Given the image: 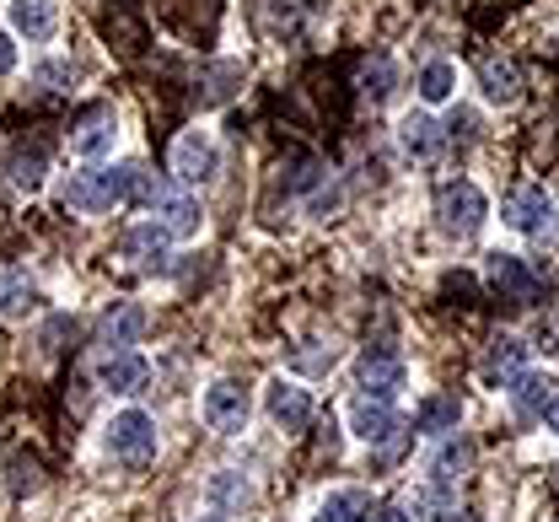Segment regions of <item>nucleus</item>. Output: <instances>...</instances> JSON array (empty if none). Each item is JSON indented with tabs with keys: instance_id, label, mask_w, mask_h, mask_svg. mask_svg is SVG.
<instances>
[{
	"instance_id": "obj_5",
	"label": "nucleus",
	"mask_w": 559,
	"mask_h": 522,
	"mask_svg": "<svg viewBox=\"0 0 559 522\" xmlns=\"http://www.w3.org/2000/svg\"><path fill=\"white\" fill-rule=\"evenodd\" d=\"M151 211H156V222L167 226L173 237H194L200 222H205V211H200V200L189 194V183H156Z\"/></svg>"
},
{
	"instance_id": "obj_9",
	"label": "nucleus",
	"mask_w": 559,
	"mask_h": 522,
	"mask_svg": "<svg viewBox=\"0 0 559 522\" xmlns=\"http://www.w3.org/2000/svg\"><path fill=\"white\" fill-rule=\"evenodd\" d=\"M355 382H360L371 399H393V393L404 388V361H399L393 351H366V356L355 361Z\"/></svg>"
},
{
	"instance_id": "obj_18",
	"label": "nucleus",
	"mask_w": 559,
	"mask_h": 522,
	"mask_svg": "<svg viewBox=\"0 0 559 522\" xmlns=\"http://www.w3.org/2000/svg\"><path fill=\"white\" fill-rule=\"evenodd\" d=\"M237 86H242V66H237V60L205 66V75H200V108H221Z\"/></svg>"
},
{
	"instance_id": "obj_29",
	"label": "nucleus",
	"mask_w": 559,
	"mask_h": 522,
	"mask_svg": "<svg viewBox=\"0 0 559 522\" xmlns=\"http://www.w3.org/2000/svg\"><path fill=\"white\" fill-rule=\"evenodd\" d=\"M11 490L22 496V490H38V458H16L11 463Z\"/></svg>"
},
{
	"instance_id": "obj_30",
	"label": "nucleus",
	"mask_w": 559,
	"mask_h": 522,
	"mask_svg": "<svg viewBox=\"0 0 559 522\" xmlns=\"http://www.w3.org/2000/svg\"><path fill=\"white\" fill-rule=\"evenodd\" d=\"M70 66H60V60H49V66H38V86H49V92H70Z\"/></svg>"
},
{
	"instance_id": "obj_14",
	"label": "nucleus",
	"mask_w": 559,
	"mask_h": 522,
	"mask_svg": "<svg viewBox=\"0 0 559 522\" xmlns=\"http://www.w3.org/2000/svg\"><path fill=\"white\" fill-rule=\"evenodd\" d=\"M549 216H555V200L544 189H533V183L506 200V226H516V232H544Z\"/></svg>"
},
{
	"instance_id": "obj_33",
	"label": "nucleus",
	"mask_w": 559,
	"mask_h": 522,
	"mask_svg": "<svg viewBox=\"0 0 559 522\" xmlns=\"http://www.w3.org/2000/svg\"><path fill=\"white\" fill-rule=\"evenodd\" d=\"M371 522H415V518H409L404 507H382V512H377V518H371Z\"/></svg>"
},
{
	"instance_id": "obj_24",
	"label": "nucleus",
	"mask_w": 559,
	"mask_h": 522,
	"mask_svg": "<svg viewBox=\"0 0 559 522\" xmlns=\"http://www.w3.org/2000/svg\"><path fill=\"white\" fill-rule=\"evenodd\" d=\"M33 301H38V286H33L27 275H16V270H0V312H5V318H22Z\"/></svg>"
},
{
	"instance_id": "obj_16",
	"label": "nucleus",
	"mask_w": 559,
	"mask_h": 522,
	"mask_svg": "<svg viewBox=\"0 0 559 522\" xmlns=\"http://www.w3.org/2000/svg\"><path fill=\"white\" fill-rule=\"evenodd\" d=\"M441 141H447V135H441V124H436L430 114H409V119L399 124V146L409 151L415 162H430V156L441 151Z\"/></svg>"
},
{
	"instance_id": "obj_35",
	"label": "nucleus",
	"mask_w": 559,
	"mask_h": 522,
	"mask_svg": "<svg viewBox=\"0 0 559 522\" xmlns=\"http://www.w3.org/2000/svg\"><path fill=\"white\" fill-rule=\"evenodd\" d=\"M200 522H221V518H200Z\"/></svg>"
},
{
	"instance_id": "obj_22",
	"label": "nucleus",
	"mask_w": 559,
	"mask_h": 522,
	"mask_svg": "<svg viewBox=\"0 0 559 522\" xmlns=\"http://www.w3.org/2000/svg\"><path fill=\"white\" fill-rule=\"evenodd\" d=\"M457 420H463L457 399H425L415 410V431H425V437H447V431H457Z\"/></svg>"
},
{
	"instance_id": "obj_13",
	"label": "nucleus",
	"mask_w": 559,
	"mask_h": 522,
	"mask_svg": "<svg viewBox=\"0 0 559 522\" xmlns=\"http://www.w3.org/2000/svg\"><path fill=\"white\" fill-rule=\"evenodd\" d=\"M489 286L500 292V297H516L527 301L533 292H538V275L516 259V253H489Z\"/></svg>"
},
{
	"instance_id": "obj_19",
	"label": "nucleus",
	"mask_w": 559,
	"mask_h": 522,
	"mask_svg": "<svg viewBox=\"0 0 559 522\" xmlns=\"http://www.w3.org/2000/svg\"><path fill=\"white\" fill-rule=\"evenodd\" d=\"M479 81H485V97L489 103H516L522 97V71L511 60H479Z\"/></svg>"
},
{
	"instance_id": "obj_26",
	"label": "nucleus",
	"mask_w": 559,
	"mask_h": 522,
	"mask_svg": "<svg viewBox=\"0 0 559 522\" xmlns=\"http://www.w3.org/2000/svg\"><path fill=\"white\" fill-rule=\"evenodd\" d=\"M522 356H527L522 340H511V334L495 340V351H489V377H506V382H511V377L522 372Z\"/></svg>"
},
{
	"instance_id": "obj_27",
	"label": "nucleus",
	"mask_w": 559,
	"mask_h": 522,
	"mask_svg": "<svg viewBox=\"0 0 559 522\" xmlns=\"http://www.w3.org/2000/svg\"><path fill=\"white\" fill-rule=\"evenodd\" d=\"M210 496H215L221 507H237V501H248V485H242L237 474H221V479L210 485Z\"/></svg>"
},
{
	"instance_id": "obj_2",
	"label": "nucleus",
	"mask_w": 559,
	"mask_h": 522,
	"mask_svg": "<svg viewBox=\"0 0 559 522\" xmlns=\"http://www.w3.org/2000/svg\"><path fill=\"white\" fill-rule=\"evenodd\" d=\"M108 452L119 458V463H151L156 458V420L145 415V410H124V415H114V426H108Z\"/></svg>"
},
{
	"instance_id": "obj_6",
	"label": "nucleus",
	"mask_w": 559,
	"mask_h": 522,
	"mask_svg": "<svg viewBox=\"0 0 559 522\" xmlns=\"http://www.w3.org/2000/svg\"><path fill=\"white\" fill-rule=\"evenodd\" d=\"M66 205L70 211H81V216H103V211H114V205H119V194H114V167L75 173V178L66 183Z\"/></svg>"
},
{
	"instance_id": "obj_7",
	"label": "nucleus",
	"mask_w": 559,
	"mask_h": 522,
	"mask_svg": "<svg viewBox=\"0 0 559 522\" xmlns=\"http://www.w3.org/2000/svg\"><path fill=\"white\" fill-rule=\"evenodd\" d=\"M167 248H173V232L162 222H140L124 232V259L135 270H167Z\"/></svg>"
},
{
	"instance_id": "obj_10",
	"label": "nucleus",
	"mask_w": 559,
	"mask_h": 522,
	"mask_svg": "<svg viewBox=\"0 0 559 522\" xmlns=\"http://www.w3.org/2000/svg\"><path fill=\"white\" fill-rule=\"evenodd\" d=\"M349 431H355L366 448H382V442H393L404 426H399V415L388 410V399H360V404L349 410Z\"/></svg>"
},
{
	"instance_id": "obj_15",
	"label": "nucleus",
	"mask_w": 559,
	"mask_h": 522,
	"mask_svg": "<svg viewBox=\"0 0 559 522\" xmlns=\"http://www.w3.org/2000/svg\"><path fill=\"white\" fill-rule=\"evenodd\" d=\"M506 393H511V404H516V415H522V420H544V410H549V399H555V377L516 372Z\"/></svg>"
},
{
	"instance_id": "obj_31",
	"label": "nucleus",
	"mask_w": 559,
	"mask_h": 522,
	"mask_svg": "<svg viewBox=\"0 0 559 522\" xmlns=\"http://www.w3.org/2000/svg\"><path fill=\"white\" fill-rule=\"evenodd\" d=\"M474 130H479V119L457 108V114H452V124H447V141H474Z\"/></svg>"
},
{
	"instance_id": "obj_28",
	"label": "nucleus",
	"mask_w": 559,
	"mask_h": 522,
	"mask_svg": "<svg viewBox=\"0 0 559 522\" xmlns=\"http://www.w3.org/2000/svg\"><path fill=\"white\" fill-rule=\"evenodd\" d=\"M388 92H393V66H388V60H377V66L366 71V97H371V103H382Z\"/></svg>"
},
{
	"instance_id": "obj_32",
	"label": "nucleus",
	"mask_w": 559,
	"mask_h": 522,
	"mask_svg": "<svg viewBox=\"0 0 559 522\" xmlns=\"http://www.w3.org/2000/svg\"><path fill=\"white\" fill-rule=\"evenodd\" d=\"M11 66H16V44H11V38L0 33V75L11 71Z\"/></svg>"
},
{
	"instance_id": "obj_17",
	"label": "nucleus",
	"mask_w": 559,
	"mask_h": 522,
	"mask_svg": "<svg viewBox=\"0 0 559 522\" xmlns=\"http://www.w3.org/2000/svg\"><path fill=\"white\" fill-rule=\"evenodd\" d=\"M114 135H119L114 114H92V119L70 135V151H75V156H86V162H97V156H108V151H114Z\"/></svg>"
},
{
	"instance_id": "obj_4",
	"label": "nucleus",
	"mask_w": 559,
	"mask_h": 522,
	"mask_svg": "<svg viewBox=\"0 0 559 522\" xmlns=\"http://www.w3.org/2000/svg\"><path fill=\"white\" fill-rule=\"evenodd\" d=\"M248 415H253V399H248V388L242 382H215L205 393V426L210 431H221V437H237V431H248Z\"/></svg>"
},
{
	"instance_id": "obj_25",
	"label": "nucleus",
	"mask_w": 559,
	"mask_h": 522,
	"mask_svg": "<svg viewBox=\"0 0 559 522\" xmlns=\"http://www.w3.org/2000/svg\"><path fill=\"white\" fill-rule=\"evenodd\" d=\"M415 86H419V97H425V103H447V97L457 92V71H452L447 60H430V66L419 71Z\"/></svg>"
},
{
	"instance_id": "obj_1",
	"label": "nucleus",
	"mask_w": 559,
	"mask_h": 522,
	"mask_svg": "<svg viewBox=\"0 0 559 522\" xmlns=\"http://www.w3.org/2000/svg\"><path fill=\"white\" fill-rule=\"evenodd\" d=\"M489 216V200L479 194V183H468V178H452V183H441L436 189V222L441 232H452V237H474Z\"/></svg>"
},
{
	"instance_id": "obj_20",
	"label": "nucleus",
	"mask_w": 559,
	"mask_h": 522,
	"mask_svg": "<svg viewBox=\"0 0 559 522\" xmlns=\"http://www.w3.org/2000/svg\"><path fill=\"white\" fill-rule=\"evenodd\" d=\"M140 329H145V312H140L135 301H119V307L103 318V340H108L114 351H130L140 340Z\"/></svg>"
},
{
	"instance_id": "obj_23",
	"label": "nucleus",
	"mask_w": 559,
	"mask_h": 522,
	"mask_svg": "<svg viewBox=\"0 0 559 522\" xmlns=\"http://www.w3.org/2000/svg\"><path fill=\"white\" fill-rule=\"evenodd\" d=\"M366 518H371V496H360V490H334L318 507V522H366Z\"/></svg>"
},
{
	"instance_id": "obj_12",
	"label": "nucleus",
	"mask_w": 559,
	"mask_h": 522,
	"mask_svg": "<svg viewBox=\"0 0 559 522\" xmlns=\"http://www.w3.org/2000/svg\"><path fill=\"white\" fill-rule=\"evenodd\" d=\"M11 27L27 44H49L55 27H60V5L55 0H11Z\"/></svg>"
},
{
	"instance_id": "obj_3",
	"label": "nucleus",
	"mask_w": 559,
	"mask_h": 522,
	"mask_svg": "<svg viewBox=\"0 0 559 522\" xmlns=\"http://www.w3.org/2000/svg\"><path fill=\"white\" fill-rule=\"evenodd\" d=\"M173 173H178V183H210V178L221 173L215 135H210V130H183V135L173 141Z\"/></svg>"
},
{
	"instance_id": "obj_34",
	"label": "nucleus",
	"mask_w": 559,
	"mask_h": 522,
	"mask_svg": "<svg viewBox=\"0 0 559 522\" xmlns=\"http://www.w3.org/2000/svg\"><path fill=\"white\" fill-rule=\"evenodd\" d=\"M544 420H549V431H559V388H555V399H549V410H544Z\"/></svg>"
},
{
	"instance_id": "obj_21",
	"label": "nucleus",
	"mask_w": 559,
	"mask_h": 522,
	"mask_svg": "<svg viewBox=\"0 0 559 522\" xmlns=\"http://www.w3.org/2000/svg\"><path fill=\"white\" fill-rule=\"evenodd\" d=\"M5 173H11V183L16 189H44V173H49V156H44V146H22L11 151V162H5Z\"/></svg>"
},
{
	"instance_id": "obj_8",
	"label": "nucleus",
	"mask_w": 559,
	"mask_h": 522,
	"mask_svg": "<svg viewBox=\"0 0 559 522\" xmlns=\"http://www.w3.org/2000/svg\"><path fill=\"white\" fill-rule=\"evenodd\" d=\"M97 382H103L108 393H145L151 367H145L140 351H108V356L97 361Z\"/></svg>"
},
{
	"instance_id": "obj_11",
	"label": "nucleus",
	"mask_w": 559,
	"mask_h": 522,
	"mask_svg": "<svg viewBox=\"0 0 559 522\" xmlns=\"http://www.w3.org/2000/svg\"><path fill=\"white\" fill-rule=\"evenodd\" d=\"M270 420H275L280 431H307V420H312V399H307V388H296V382H270Z\"/></svg>"
}]
</instances>
